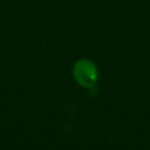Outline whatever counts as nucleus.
Segmentation results:
<instances>
[{
	"instance_id": "nucleus-1",
	"label": "nucleus",
	"mask_w": 150,
	"mask_h": 150,
	"mask_svg": "<svg viewBox=\"0 0 150 150\" xmlns=\"http://www.w3.org/2000/svg\"><path fill=\"white\" fill-rule=\"evenodd\" d=\"M73 76L81 87L93 88L98 79V70L91 60L80 59L73 66Z\"/></svg>"
}]
</instances>
